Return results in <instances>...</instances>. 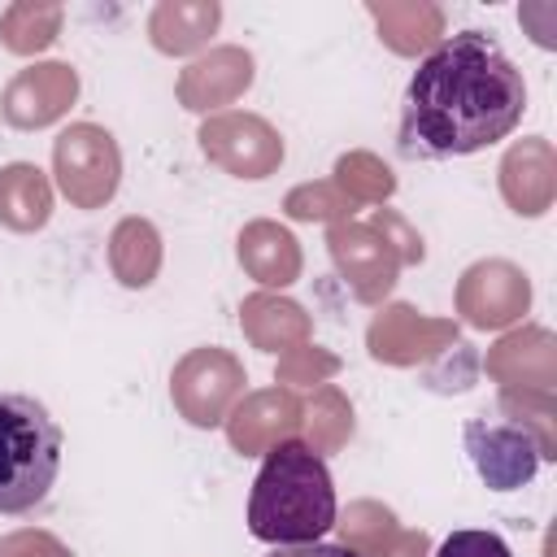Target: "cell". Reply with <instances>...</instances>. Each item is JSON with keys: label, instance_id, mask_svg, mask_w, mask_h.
<instances>
[{"label": "cell", "instance_id": "1", "mask_svg": "<svg viewBox=\"0 0 557 557\" xmlns=\"http://www.w3.org/2000/svg\"><path fill=\"white\" fill-rule=\"evenodd\" d=\"M527 109L522 70L487 30L440 39L405 83L396 148L409 161H448L500 144Z\"/></svg>", "mask_w": 557, "mask_h": 557}, {"label": "cell", "instance_id": "2", "mask_svg": "<svg viewBox=\"0 0 557 557\" xmlns=\"http://www.w3.org/2000/svg\"><path fill=\"white\" fill-rule=\"evenodd\" d=\"M335 527V483L326 461L305 440H283L265 453L248 492V531L261 544H318Z\"/></svg>", "mask_w": 557, "mask_h": 557}, {"label": "cell", "instance_id": "3", "mask_svg": "<svg viewBox=\"0 0 557 557\" xmlns=\"http://www.w3.org/2000/svg\"><path fill=\"white\" fill-rule=\"evenodd\" d=\"M61 426L44 400L0 392V513H30L61 470Z\"/></svg>", "mask_w": 557, "mask_h": 557}, {"label": "cell", "instance_id": "4", "mask_svg": "<svg viewBox=\"0 0 557 557\" xmlns=\"http://www.w3.org/2000/svg\"><path fill=\"white\" fill-rule=\"evenodd\" d=\"M466 453H470L479 479L496 492H513L540 470V448H535L531 431L505 426V422H479V418L466 422Z\"/></svg>", "mask_w": 557, "mask_h": 557}, {"label": "cell", "instance_id": "5", "mask_svg": "<svg viewBox=\"0 0 557 557\" xmlns=\"http://www.w3.org/2000/svg\"><path fill=\"white\" fill-rule=\"evenodd\" d=\"M435 557H513V548L496 531H453L444 535Z\"/></svg>", "mask_w": 557, "mask_h": 557}, {"label": "cell", "instance_id": "6", "mask_svg": "<svg viewBox=\"0 0 557 557\" xmlns=\"http://www.w3.org/2000/svg\"><path fill=\"white\" fill-rule=\"evenodd\" d=\"M270 557H361V553H352V548H344V544H292V548H274Z\"/></svg>", "mask_w": 557, "mask_h": 557}]
</instances>
